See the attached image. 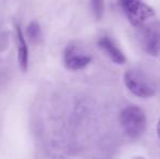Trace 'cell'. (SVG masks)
Returning a JSON list of instances; mask_svg holds the SVG:
<instances>
[{"label":"cell","mask_w":160,"mask_h":159,"mask_svg":"<svg viewBox=\"0 0 160 159\" xmlns=\"http://www.w3.org/2000/svg\"><path fill=\"white\" fill-rule=\"evenodd\" d=\"M120 122L124 133L131 138H138L145 132L146 116L138 106L125 107L120 113Z\"/></svg>","instance_id":"cell-1"},{"label":"cell","mask_w":160,"mask_h":159,"mask_svg":"<svg viewBox=\"0 0 160 159\" xmlns=\"http://www.w3.org/2000/svg\"><path fill=\"white\" fill-rule=\"evenodd\" d=\"M125 86L137 97L148 98L156 94L157 86L155 82L141 70H128L124 74Z\"/></svg>","instance_id":"cell-2"},{"label":"cell","mask_w":160,"mask_h":159,"mask_svg":"<svg viewBox=\"0 0 160 159\" xmlns=\"http://www.w3.org/2000/svg\"><path fill=\"white\" fill-rule=\"evenodd\" d=\"M120 4L130 23L135 27H142L155 14L154 10L142 0H120Z\"/></svg>","instance_id":"cell-3"},{"label":"cell","mask_w":160,"mask_h":159,"mask_svg":"<svg viewBox=\"0 0 160 159\" xmlns=\"http://www.w3.org/2000/svg\"><path fill=\"white\" fill-rule=\"evenodd\" d=\"M139 44L143 50L148 55L160 56V22L155 21L149 24H144L139 27Z\"/></svg>","instance_id":"cell-4"},{"label":"cell","mask_w":160,"mask_h":159,"mask_svg":"<svg viewBox=\"0 0 160 159\" xmlns=\"http://www.w3.org/2000/svg\"><path fill=\"white\" fill-rule=\"evenodd\" d=\"M92 61V57L81 50L78 47L70 45L65 48L63 53V62L67 69L72 71L82 70Z\"/></svg>","instance_id":"cell-5"},{"label":"cell","mask_w":160,"mask_h":159,"mask_svg":"<svg viewBox=\"0 0 160 159\" xmlns=\"http://www.w3.org/2000/svg\"><path fill=\"white\" fill-rule=\"evenodd\" d=\"M98 46L110 59L118 64H123L127 61L124 53L121 51V49L117 46L113 39L109 36H101L98 40Z\"/></svg>","instance_id":"cell-6"},{"label":"cell","mask_w":160,"mask_h":159,"mask_svg":"<svg viewBox=\"0 0 160 159\" xmlns=\"http://www.w3.org/2000/svg\"><path fill=\"white\" fill-rule=\"evenodd\" d=\"M15 38L18 44V60H19L20 68L25 72L28 68V46L26 39L24 37V33L21 26H15Z\"/></svg>","instance_id":"cell-7"},{"label":"cell","mask_w":160,"mask_h":159,"mask_svg":"<svg viewBox=\"0 0 160 159\" xmlns=\"http://www.w3.org/2000/svg\"><path fill=\"white\" fill-rule=\"evenodd\" d=\"M92 10L97 20H100L105 12V0H91Z\"/></svg>","instance_id":"cell-8"},{"label":"cell","mask_w":160,"mask_h":159,"mask_svg":"<svg viewBox=\"0 0 160 159\" xmlns=\"http://www.w3.org/2000/svg\"><path fill=\"white\" fill-rule=\"evenodd\" d=\"M28 37L33 39L39 38L40 37V26L36 22H32L28 27Z\"/></svg>","instance_id":"cell-9"},{"label":"cell","mask_w":160,"mask_h":159,"mask_svg":"<svg viewBox=\"0 0 160 159\" xmlns=\"http://www.w3.org/2000/svg\"><path fill=\"white\" fill-rule=\"evenodd\" d=\"M157 134H158V137L160 140V119L158 121V123H157Z\"/></svg>","instance_id":"cell-10"},{"label":"cell","mask_w":160,"mask_h":159,"mask_svg":"<svg viewBox=\"0 0 160 159\" xmlns=\"http://www.w3.org/2000/svg\"><path fill=\"white\" fill-rule=\"evenodd\" d=\"M138 159H142V158H138Z\"/></svg>","instance_id":"cell-11"}]
</instances>
